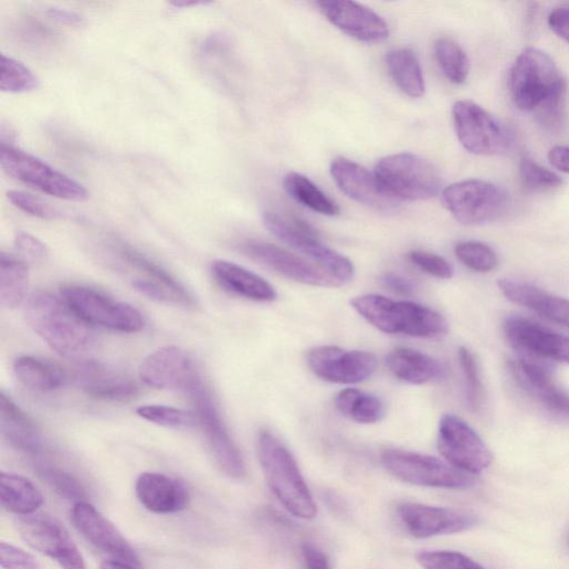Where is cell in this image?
<instances>
[{"mask_svg":"<svg viewBox=\"0 0 569 569\" xmlns=\"http://www.w3.org/2000/svg\"><path fill=\"white\" fill-rule=\"evenodd\" d=\"M509 87L515 105L524 112H534L544 127L556 129L562 125L567 84L546 53L525 50L510 71Z\"/></svg>","mask_w":569,"mask_h":569,"instance_id":"obj_1","label":"cell"},{"mask_svg":"<svg viewBox=\"0 0 569 569\" xmlns=\"http://www.w3.org/2000/svg\"><path fill=\"white\" fill-rule=\"evenodd\" d=\"M33 330L59 355L76 358L94 344V331L63 298L46 292L34 293L27 305Z\"/></svg>","mask_w":569,"mask_h":569,"instance_id":"obj_2","label":"cell"},{"mask_svg":"<svg viewBox=\"0 0 569 569\" xmlns=\"http://www.w3.org/2000/svg\"><path fill=\"white\" fill-rule=\"evenodd\" d=\"M350 305L366 322L386 334L436 338L449 331L443 315L414 302L368 294L354 297Z\"/></svg>","mask_w":569,"mask_h":569,"instance_id":"obj_3","label":"cell"},{"mask_svg":"<svg viewBox=\"0 0 569 569\" xmlns=\"http://www.w3.org/2000/svg\"><path fill=\"white\" fill-rule=\"evenodd\" d=\"M257 451L266 482L281 504L295 517L314 518L316 504L289 450L273 433L263 431Z\"/></svg>","mask_w":569,"mask_h":569,"instance_id":"obj_4","label":"cell"},{"mask_svg":"<svg viewBox=\"0 0 569 569\" xmlns=\"http://www.w3.org/2000/svg\"><path fill=\"white\" fill-rule=\"evenodd\" d=\"M373 173L384 191L400 203L428 201L441 192L442 178L436 167L412 152L379 159Z\"/></svg>","mask_w":569,"mask_h":569,"instance_id":"obj_5","label":"cell"},{"mask_svg":"<svg viewBox=\"0 0 569 569\" xmlns=\"http://www.w3.org/2000/svg\"><path fill=\"white\" fill-rule=\"evenodd\" d=\"M263 222L275 238L310 260L340 285L349 283L354 278L352 263L326 246L320 241L317 231L308 223L273 211L263 214Z\"/></svg>","mask_w":569,"mask_h":569,"instance_id":"obj_6","label":"cell"},{"mask_svg":"<svg viewBox=\"0 0 569 569\" xmlns=\"http://www.w3.org/2000/svg\"><path fill=\"white\" fill-rule=\"evenodd\" d=\"M0 165L4 171L36 191L70 202H84L88 199L87 189L56 170L42 159L2 143Z\"/></svg>","mask_w":569,"mask_h":569,"instance_id":"obj_7","label":"cell"},{"mask_svg":"<svg viewBox=\"0 0 569 569\" xmlns=\"http://www.w3.org/2000/svg\"><path fill=\"white\" fill-rule=\"evenodd\" d=\"M444 208L464 225H480L500 217L509 204L508 194L495 183L470 179L446 187Z\"/></svg>","mask_w":569,"mask_h":569,"instance_id":"obj_8","label":"cell"},{"mask_svg":"<svg viewBox=\"0 0 569 569\" xmlns=\"http://www.w3.org/2000/svg\"><path fill=\"white\" fill-rule=\"evenodd\" d=\"M381 461L393 476L418 486L465 489L476 482L474 475L462 472L450 463L413 452L387 450Z\"/></svg>","mask_w":569,"mask_h":569,"instance_id":"obj_9","label":"cell"},{"mask_svg":"<svg viewBox=\"0 0 569 569\" xmlns=\"http://www.w3.org/2000/svg\"><path fill=\"white\" fill-rule=\"evenodd\" d=\"M65 303L88 325L135 334L143 330V315L131 305L115 301L96 289L69 285L61 291Z\"/></svg>","mask_w":569,"mask_h":569,"instance_id":"obj_10","label":"cell"},{"mask_svg":"<svg viewBox=\"0 0 569 569\" xmlns=\"http://www.w3.org/2000/svg\"><path fill=\"white\" fill-rule=\"evenodd\" d=\"M453 120L461 144L472 154L502 155L514 144V133L474 102H456L453 106Z\"/></svg>","mask_w":569,"mask_h":569,"instance_id":"obj_11","label":"cell"},{"mask_svg":"<svg viewBox=\"0 0 569 569\" xmlns=\"http://www.w3.org/2000/svg\"><path fill=\"white\" fill-rule=\"evenodd\" d=\"M188 396L196 405V413L217 464L229 477L243 480L246 476L245 462L222 419L212 391L202 382Z\"/></svg>","mask_w":569,"mask_h":569,"instance_id":"obj_12","label":"cell"},{"mask_svg":"<svg viewBox=\"0 0 569 569\" xmlns=\"http://www.w3.org/2000/svg\"><path fill=\"white\" fill-rule=\"evenodd\" d=\"M139 377L150 388L186 394L204 382L192 356L177 346H166L149 354L140 363Z\"/></svg>","mask_w":569,"mask_h":569,"instance_id":"obj_13","label":"cell"},{"mask_svg":"<svg viewBox=\"0 0 569 569\" xmlns=\"http://www.w3.org/2000/svg\"><path fill=\"white\" fill-rule=\"evenodd\" d=\"M438 447L457 470L478 475L492 464V454L480 435L461 418L444 415L440 422Z\"/></svg>","mask_w":569,"mask_h":569,"instance_id":"obj_14","label":"cell"},{"mask_svg":"<svg viewBox=\"0 0 569 569\" xmlns=\"http://www.w3.org/2000/svg\"><path fill=\"white\" fill-rule=\"evenodd\" d=\"M306 361L323 381L354 386L369 379L377 369V358L363 350H346L337 346H318L308 350Z\"/></svg>","mask_w":569,"mask_h":569,"instance_id":"obj_15","label":"cell"},{"mask_svg":"<svg viewBox=\"0 0 569 569\" xmlns=\"http://www.w3.org/2000/svg\"><path fill=\"white\" fill-rule=\"evenodd\" d=\"M18 528L34 549L56 561L63 569H87L85 560L66 528L44 515L22 516Z\"/></svg>","mask_w":569,"mask_h":569,"instance_id":"obj_16","label":"cell"},{"mask_svg":"<svg viewBox=\"0 0 569 569\" xmlns=\"http://www.w3.org/2000/svg\"><path fill=\"white\" fill-rule=\"evenodd\" d=\"M240 250L251 260L287 280L314 287H340L327 272L301 256L265 242L249 240Z\"/></svg>","mask_w":569,"mask_h":569,"instance_id":"obj_17","label":"cell"},{"mask_svg":"<svg viewBox=\"0 0 569 569\" xmlns=\"http://www.w3.org/2000/svg\"><path fill=\"white\" fill-rule=\"evenodd\" d=\"M504 331L520 357L569 363V337L520 316L507 317Z\"/></svg>","mask_w":569,"mask_h":569,"instance_id":"obj_18","label":"cell"},{"mask_svg":"<svg viewBox=\"0 0 569 569\" xmlns=\"http://www.w3.org/2000/svg\"><path fill=\"white\" fill-rule=\"evenodd\" d=\"M71 519L75 528L101 551L109 555L116 561L125 562L136 568L141 567L140 558L120 531L92 504L80 502L74 504Z\"/></svg>","mask_w":569,"mask_h":569,"instance_id":"obj_19","label":"cell"},{"mask_svg":"<svg viewBox=\"0 0 569 569\" xmlns=\"http://www.w3.org/2000/svg\"><path fill=\"white\" fill-rule=\"evenodd\" d=\"M330 173L340 191L359 204L381 212H392L401 206L384 191L373 171L350 159L335 158Z\"/></svg>","mask_w":569,"mask_h":569,"instance_id":"obj_20","label":"cell"},{"mask_svg":"<svg viewBox=\"0 0 569 569\" xmlns=\"http://www.w3.org/2000/svg\"><path fill=\"white\" fill-rule=\"evenodd\" d=\"M320 13L344 34L367 44L382 43L390 36L389 24L370 9L345 0H322Z\"/></svg>","mask_w":569,"mask_h":569,"instance_id":"obj_21","label":"cell"},{"mask_svg":"<svg viewBox=\"0 0 569 569\" xmlns=\"http://www.w3.org/2000/svg\"><path fill=\"white\" fill-rule=\"evenodd\" d=\"M398 513L407 530L417 538L462 533L477 523L475 516L465 512L417 503L400 505Z\"/></svg>","mask_w":569,"mask_h":569,"instance_id":"obj_22","label":"cell"},{"mask_svg":"<svg viewBox=\"0 0 569 569\" xmlns=\"http://www.w3.org/2000/svg\"><path fill=\"white\" fill-rule=\"evenodd\" d=\"M509 367L528 396L554 415L569 420V396L555 386L546 361L519 357Z\"/></svg>","mask_w":569,"mask_h":569,"instance_id":"obj_23","label":"cell"},{"mask_svg":"<svg viewBox=\"0 0 569 569\" xmlns=\"http://www.w3.org/2000/svg\"><path fill=\"white\" fill-rule=\"evenodd\" d=\"M77 379L89 397L103 401L127 403L139 394L137 384L129 376L101 363H85L80 368Z\"/></svg>","mask_w":569,"mask_h":569,"instance_id":"obj_24","label":"cell"},{"mask_svg":"<svg viewBox=\"0 0 569 569\" xmlns=\"http://www.w3.org/2000/svg\"><path fill=\"white\" fill-rule=\"evenodd\" d=\"M136 496L146 509L156 514L179 513L189 503L186 487L159 473L141 474L136 482Z\"/></svg>","mask_w":569,"mask_h":569,"instance_id":"obj_25","label":"cell"},{"mask_svg":"<svg viewBox=\"0 0 569 569\" xmlns=\"http://www.w3.org/2000/svg\"><path fill=\"white\" fill-rule=\"evenodd\" d=\"M498 287L516 305L526 307L541 317L569 328V301L513 280H500Z\"/></svg>","mask_w":569,"mask_h":569,"instance_id":"obj_26","label":"cell"},{"mask_svg":"<svg viewBox=\"0 0 569 569\" xmlns=\"http://www.w3.org/2000/svg\"><path fill=\"white\" fill-rule=\"evenodd\" d=\"M0 432L11 446L21 452L36 456L44 451L38 425L6 392L0 394Z\"/></svg>","mask_w":569,"mask_h":569,"instance_id":"obj_27","label":"cell"},{"mask_svg":"<svg viewBox=\"0 0 569 569\" xmlns=\"http://www.w3.org/2000/svg\"><path fill=\"white\" fill-rule=\"evenodd\" d=\"M387 365L400 381L412 386L439 382L447 375L442 361L412 348L394 349L387 357Z\"/></svg>","mask_w":569,"mask_h":569,"instance_id":"obj_28","label":"cell"},{"mask_svg":"<svg viewBox=\"0 0 569 569\" xmlns=\"http://www.w3.org/2000/svg\"><path fill=\"white\" fill-rule=\"evenodd\" d=\"M212 274L226 291L241 297L271 303L277 298L275 288L260 275L228 261H215Z\"/></svg>","mask_w":569,"mask_h":569,"instance_id":"obj_29","label":"cell"},{"mask_svg":"<svg viewBox=\"0 0 569 569\" xmlns=\"http://www.w3.org/2000/svg\"><path fill=\"white\" fill-rule=\"evenodd\" d=\"M17 381L25 389L38 393H52L67 384L69 377L59 366L46 360L22 356L13 366Z\"/></svg>","mask_w":569,"mask_h":569,"instance_id":"obj_30","label":"cell"},{"mask_svg":"<svg viewBox=\"0 0 569 569\" xmlns=\"http://www.w3.org/2000/svg\"><path fill=\"white\" fill-rule=\"evenodd\" d=\"M0 502L10 513L30 516L44 505V496L29 478L2 472L0 474Z\"/></svg>","mask_w":569,"mask_h":569,"instance_id":"obj_31","label":"cell"},{"mask_svg":"<svg viewBox=\"0 0 569 569\" xmlns=\"http://www.w3.org/2000/svg\"><path fill=\"white\" fill-rule=\"evenodd\" d=\"M389 73L397 86L408 96L420 98L426 91L423 69L418 55L410 49L390 52L387 56Z\"/></svg>","mask_w":569,"mask_h":569,"instance_id":"obj_32","label":"cell"},{"mask_svg":"<svg viewBox=\"0 0 569 569\" xmlns=\"http://www.w3.org/2000/svg\"><path fill=\"white\" fill-rule=\"evenodd\" d=\"M30 283L28 264L11 254H0V304L14 309L25 299Z\"/></svg>","mask_w":569,"mask_h":569,"instance_id":"obj_33","label":"cell"},{"mask_svg":"<svg viewBox=\"0 0 569 569\" xmlns=\"http://www.w3.org/2000/svg\"><path fill=\"white\" fill-rule=\"evenodd\" d=\"M283 186L286 193L304 208L329 218L340 214L337 203L308 177L295 171L288 172L284 177Z\"/></svg>","mask_w":569,"mask_h":569,"instance_id":"obj_34","label":"cell"},{"mask_svg":"<svg viewBox=\"0 0 569 569\" xmlns=\"http://www.w3.org/2000/svg\"><path fill=\"white\" fill-rule=\"evenodd\" d=\"M336 409L347 419L359 424H375L386 417L381 399L357 389H345L335 399Z\"/></svg>","mask_w":569,"mask_h":569,"instance_id":"obj_35","label":"cell"},{"mask_svg":"<svg viewBox=\"0 0 569 569\" xmlns=\"http://www.w3.org/2000/svg\"><path fill=\"white\" fill-rule=\"evenodd\" d=\"M114 247L127 265L145 276L143 278L164 284L182 296L193 297L172 275L137 250L122 242L114 244Z\"/></svg>","mask_w":569,"mask_h":569,"instance_id":"obj_36","label":"cell"},{"mask_svg":"<svg viewBox=\"0 0 569 569\" xmlns=\"http://www.w3.org/2000/svg\"><path fill=\"white\" fill-rule=\"evenodd\" d=\"M434 50L436 61L446 78L456 85L464 84L470 73V61L461 45L451 39H440Z\"/></svg>","mask_w":569,"mask_h":569,"instance_id":"obj_37","label":"cell"},{"mask_svg":"<svg viewBox=\"0 0 569 569\" xmlns=\"http://www.w3.org/2000/svg\"><path fill=\"white\" fill-rule=\"evenodd\" d=\"M136 413L143 420L167 429L189 430L200 425L196 411L165 405H147L138 408Z\"/></svg>","mask_w":569,"mask_h":569,"instance_id":"obj_38","label":"cell"},{"mask_svg":"<svg viewBox=\"0 0 569 569\" xmlns=\"http://www.w3.org/2000/svg\"><path fill=\"white\" fill-rule=\"evenodd\" d=\"M39 87V77L28 66L7 55L2 56V76H0L2 92L22 94Z\"/></svg>","mask_w":569,"mask_h":569,"instance_id":"obj_39","label":"cell"},{"mask_svg":"<svg viewBox=\"0 0 569 569\" xmlns=\"http://www.w3.org/2000/svg\"><path fill=\"white\" fill-rule=\"evenodd\" d=\"M39 475L62 497L75 504L86 502L87 492L83 484L64 470L43 464L38 466Z\"/></svg>","mask_w":569,"mask_h":569,"instance_id":"obj_40","label":"cell"},{"mask_svg":"<svg viewBox=\"0 0 569 569\" xmlns=\"http://www.w3.org/2000/svg\"><path fill=\"white\" fill-rule=\"evenodd\" d=\"M455 254L467 268L478 273H489L498 265L496 253L480 242H462L456 245Z\"/></svg>","mask_w":569,"mask_h":569,"instance_id":"obj_41","label":"cell"},{"mask_svg":"<svg viewBox=\"0 0 569 569\" xmlns=\"http://www.w3.org/2000/svg\"><path fill=\"white\" fill-rule=\"evenodd\" d=\"M520 180L530 192H549L561 185V178L551 170L538 165L529 157L519 164Z\"/></svg>","mask_w":569,"mask_h":569,"instance_id":"obj_42","label":"cell"},{"mask_svg":"<svg viewBox=\"0 0 569 569\" xmlns=\"http://www.w3.org/2000/svg\"><path fill=\"white\" fill-rule=\"evenodd\" d=\"M425 569H485L478 562L459 551H424L417 555Z\"/></svg>","mask_w":569,"mask_h":569,"instance_id":"obj_43","label":"cell"},{"mask_svg":"<svg viewBox=\"0 0 569 569\" xmlns=\"http://www.w3.org/2000/svg\"><path fill=\"white\" fill-rule=\"evenodd\" d=\"M459 358L465 377L467 403L473 411H477L482 402V381L477 360L466 347H460Z\"/></svg>","mask_w":569,"mask_h":569,"instance_id":"obj_44","label":"cell"},{"mask_svg":"<svg viewBox=\"0 0 569 569\" xmlns=\"http://www.w3.org/2000/svg\"><path fill=\"white\" fill-rule=\"evenodd\" d=\"M10 202L20 211L41 220H56L61 212L42 200L21 191H11L8 194Z\"/></svg>","mask_w":569,"mask_h":569,"instance_id":"obj_45","label":"cell"},{"mask_svg":"<svg viewBox=\"0 0 569 569\" xmlns=\"http://www.w3.org/2000/svg\"><path fill=\"white\" fill-rule=\"evenodd\" d=\"M409 260L424 273L439 278L451 280L454 276L453 266L442 256L426 251H412Z\"/></svg>","mask_w":569,"mask_h":569,"instance_id":"obj_46","label":"cell"},{"mask_svg":"<svg viewBox=\"0 0 569 569\" xmlns=\"http://www.w3.org/2000/svg\"><path fill=\"white\" fill-rule=\"evenodd\" d=\"M0 562L3 569H44L30 552L12 544H0Z\"/></svg>","mask_w":569,"mask_h":569,"instance_id":"obj_47","label":"cell"},{"mask_svg":"<svg viewBox=\"0 0 569 569\" xmlns=\"http://www.w3.org/2000/svg\"><path fill=\"white\" fill-rule=\"evenodd\" d=\"M15 249L25 263L42 264L50 256L48 245L27 232H19L17 234Z\"/></svg>","mask_w":569,"mask_h":569,"instance_id":"obj_48","label":"cell"},{"mask_svg":"<svg viewBox=\"0 0 569 569\" xmlns=\"http://www.w3.org/2000/svg\"><path fill=\"white\" fill-rule=\"evenodd\" d=\"M21 36L25 43L34 48H45L54 42V35L46 27L30 19L21 27Z\"/></svg>","mask_w":569,"mask_h":569,"instance_id":"obj_49","label":"cell"},{"mask_svg":"<svg viewBox=\"0 0 569 569\" xmlns=\"http://www.w3.org/2000/svg\"><path fill=\"white\" fill-rule=\"evenodd\" d=\"M548 25L558 38L569 43V8L554 10L548 17Z\"/></svg>","mask_w":569,"mask_h":569,"instance_id":"obj_50","label":"cell"},{"mask_svg":"<svg viewBox=\"0 0 569 569\" xmlns=\"http://www.w3.org/2000/svg\"><path fill=\"white\" fill-rule=\"evenodd\" d=\"M302 552L307 569H331L326 554L312 542H305Z\"/></svg>","mask_w":569,"mask_h":569,"instance_id":"obj_51","label":"cell"},{"mask_svg":"<svg viewBox=\"0 0 569 569\" xmlns=\"http://www.w3.org/2000/svg\"><path fill=\"white\" fill-rule=\"evenodd\" d=\"M382 282L390 291L401 295H411L415 291V286L410 280L394 273L386 274Z\"/></svg>","mask_w":569,"mask_h":569,"instance_id":"obj_52","label":"cell"},{"mask_svg":"<svg viewBox=\"0 0 569 569\" xmlns=\"http://www.w3.org/2000/svg\"><path fill=\"white\" fill-rule=\"evenodd\" d=\"M46 14L49 15V18L51 20L55 21L56 23H59L61 25L75 28V27H82L84 24V20L82 17H80L76 13L70 12V11L54 8V9L48 10Z\"/></svg>","mask_w":569,"mask_h":569,"instance_id":"obj_53","label":"cell"},{"mask_svg":"<svg viewBox=\"0 0 569 569\" xmlns=\"http://www.w3.org/2000/svg\"><path fill=\"white\" fill-rule=\"evenodd\" d=\"M550 164L558 170L569 173V147L556 146L548 152Z\"/></svg>","mask_w":569,"mask_h":569,"instance_id":"obj_54","label":"cell"},{"mask_svg":"<svg viewBox=\"0 0 569 569\" xmlns=\"http://www.w3.org/2000/svg\"><path fill=\"white\" fill-rule=\"evenodd\" d=\"M170 6L175 9H191V8H200L210 6L207 2H186V0H178V2H172Z\"/></svg>","mask_w":569,"mask_h":569,"instance_id":"obj_55","label":"cell"},{"mask_svg":"<svg viewBox=\"0 0 569 569\" xmlns=\"http://www.w3.org/2000/svg\"><path fill=\"white\" fill-rule=\"evenodd\" d=\"M101 569H136V567L116 560H107L101 565Z\"/></svg>","mask_w":569,"mask_h":569,"instance_id":"obj_56","label":"cell"}]
</instances>
